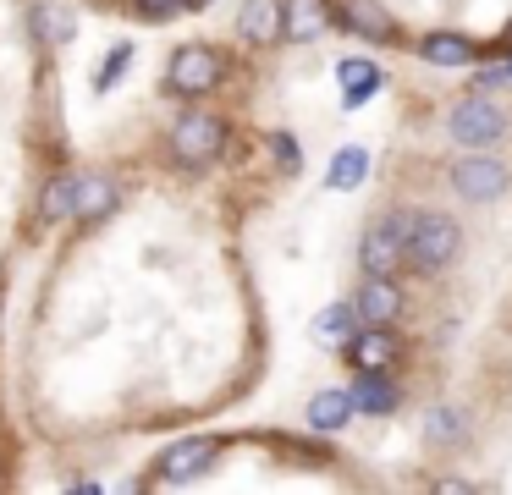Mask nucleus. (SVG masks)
Returning a JSON list of instances; mask_svg holds the SVG:
<instances>
[{
    "mask_svg": "<svg viewBox=\"0 0 512 495\" xmlns=\"http://www.w3.org/2000/svg\"><path fill=\"white\" fill-rule=\"evenodd\" d=\"M78 176H56L45 187V220H61V215H78Z\"/></svg>",
    "mask_w": 512,
    "mask_h": 495,
    "instance_id": "nucleus-20",
    "label": "nucleus"
},
{
    "mask_svg": "<svg viewBox=\"0 0 512 495\" xmlns=\"http://www.w3.org/2000/svg\"><path fill=\"white\" fill-rule=\"evenodd\" d=\"M501 77H512V61H507V66H501Z\"/></svg>",
    "mask_w": 512,
    "mask_h": 495,
    "instance_id": "nucleus-26",
    "label": "nucleus"
},
{
    "mask_svg": "<svg viewBox=\"0 0 512 495\" xmlns=\"http://www.w3.org/2000/svg\"><path fill=\"white\" fill-rule=\"evenodd\" d=\"M188 0H133V17H144V22H166L171 11H182Z\"/></svg>",
    "mask_w": 512,
    "mask_h": 495,
    "instance_id": "nucleus-21",
    "label": "nucleus"
},
{
    "mask_svg": "<svg viewBox=\"0 0 512 495\" xmlns=\"http://www.w3.org/2000/svg\"><path fill=\"white\" fill-rule=\"evenodd\" d=\"M270 149H276V160L287 165V171H298V138H292V132H276V138H270Z\"/></svg>",
    "mask_w": 512,
    "mask_h": 495,
    "instance_id": "nucleus-24",
    "label": "nucleus"
},
{
    "mask_svg": "<svg viewBox=\"0 0 512 495\" xmlns=\"http://www.w3.org/2000/svg\"><path fill=\"white\" fill-rule=\"evenodd\" d=\"M408 237H413V215L408 209H386V215L364 231V242H358V264H364V275H391V281H397L402 270H413Z\"/></svg>",
    "mask_w": 512,
    "mask_h": 495,
    "instance_id": "nucleus-1",
    "label": "nucleus"
},
{
    "mask_svg": "<svg viewBox=\"0 0 512 495\" xmlns=\"http://www.w3.org/2000/svg\"><path fill=\"white\" fill-rule=\"evenodd\" d=\"M419 55H424L430 66H468V61H474L468 39H457V33H424V39H419Z\"/></svg>",
    "mask_w": 512,
    "mask_h": 495,
    "instance_id": "nucleus-15",
    "label": "nucleus"
},
{
    "mask_svg": "<svg viewBox=\"0 0 512 495\" xmlns=\"http://www.w3.org/2000/svg\"><path fill=\"white\" fill-rule=\"evenodd\" d=\"M237 33H243L254 50L281 44V0H243V11H237Z\"/></svg>",
    "mask_w": 512,
    "mask_h": 495,
    "instance_id": "nucleus-10",
    "label": "nucleus"
},
{
    "mask_svg": "<svg viewBox=\"0 0 512 495\" xmlns=\"http://www.w3.org/2000/svg\"><path fill=\"white\" fill-rule=\"evenodd\" d=\"M507 182H512L507 165L490 160V154H468V160L452 165V187H457V198H468V204H490V198H501Z\"/></svg>",
    "mask_w": 512,
    "mask_h": 495,
    "instance_id": "nucleus-5",
    "label": "nucleus"
},
{
    "mask_svg": "<svg viewBox=\"0 0 512 495\" xmlns=\"http://www.w3.org/2000/svg\"><path fill=\"white\" fill-rule=\"evenodd\" d=\"M353 413H358L353 391H320V396L309 402V424H314V429H325V435H331V429H342Z\"/></svg>",
    "mask_w": 512,
    "mask_h": 495,
    "instance_id": "nucleus-13",
    "label": "nucleus"
},
{
    "mask_svg": "<svg viewBox=\"0 0 512 495\" xmlns=\"http://www.w3.org/2000/svg\"><path fill=\"white\" fill-rule=\"evenodd\" d=\"M463 435H468V424H463V413H452V407H435L430 424H424V440H430L435 451H452Z\"/></svg>",
    "mask_w": 512,
    "mask_h": 495,
    "instance_id": "nucleus-19",
    "label": "nucleus"
},
{
    "mask_svg": "<svg viewBox=\"0 0 512 495\" xmlns=\"http://www.w3.org/2000/svg\"><path fill=\"white\" fill-rule=\"evenodd\" d=\"M342 17H347V28H353V33H364V39H375V44H397V28L386 22V11H380V6H364V0H347V6H342Z\"/></svg>",
    "mask_w": 512,
    "mask_h": 495,
    "instance_id": "nucleus-14",
    "label": "nucleus"
},
{
    "mask_svg": "<svg viewBox=\"0 0 512 495\" xmlns=\"http://www.w3.org/2000/svg\"><path fill=\"white\" fill-rule=\"evenodd\" d=\"M215 451H221V440H210V435H204V440H182L177 451H166V457H160V468L149 473L144 484H182L188 473H199Z\"/></svg>",
    "mask_w": 512,
    "mask_h": 495,
    "instance_id": "nucleus-9",
    "label": "nucleus"
},
{
    "mask_svg": "<svg viewBox=\"0 0 512 495\" xmlns=\"http://www.w3.org/2000/svg\"><path fill=\"white\" fill-rule=\"evenodd\" d=\"M325 17H331L325 0H281V39H292V44L314 39L325 28Z\"/></svg>",
    "mask_w": 512,
    "mask_h": 495,
    "instance_id": "nucleus-12",
    "label": "nucleus"
},
{
    "mask_svg": "<svg viewBox=\"0 0 512 495\" xmlns=\"http://www.w3.org/2000/svg\"><path fill=\"white\" fill-rule=\"evenodd\" d=\"M336 77H342V99H347V105H364V99L380 88V66H369V61H342V66H336Z\"/></svg>",
    "mask_w": 512,
    "mask_h": 495,
    "instance_id": "nucleus-16",
    "label": "nucleus"
},
{
    "mask_svg": "<svg viewBox=\"0 0 512 495\" xmlns=\"http://www.w3.org/2000/svg\"><path fill=\"white\" fill-rule=\"evenodd\" d=\"M507 50H512V33H507Z\"/></svg>",
    "mask_w": 512,
    "mask_h": 495,
    "instance_id": "nucleus-27",
    "label": "nucleus"
},
{
    "mask_svg": "<svg viewBox=\"0 0 512 495\" xmlns=\"http://www.w3.org/2000/svg\"><path fill=\"white\" fill-rule=\"evenodd\" d=\"M221 83H226L221 50H210V44H188V50L171 55V72H166V88H171V94L199 99V94H210V88H221Z\"/></svg>",
    "mask_w": 512,
    "mask_h": 495,
    "instance_id": "nucleus-3",
    "label": "nucleus"
},
{
    "mask_svg": "<svg viewBox=\"0 0 512 495\" xmlns=\"http://www.w3.org/2000/svg\"><path fill=\"white\" fill-rule=\"evenodd\" d=\"M358 319H364V314H358V303H331L320 319H314V330H320V341H336V347H342V341L358 330Z\"/></svg>",
    "mask_w": 512,
    "mask_h": 495,
    "instance_id": "nucleus-18",
    "label": "nucleus"
},
{
    "mask_svg": "<svg viewBox=\"0 0 512 495\" xmlns=\"http://www.w3.org/2000/svg\"><path fill=\"white\" fill-rule=\"evenodd\" d=\"M221 143H226V127L210 110H182L177 127H171V149H177L182 160H215Z\"/></svg>",
    "mask_w": 512,
    "mask_h": 495,
    "instance_id": "nucleus-6",
    "label": "nucleus"
},
{
    "mask_svg": "<svg viewBox=\"0 0 512 495\" xmlns=\"http://www.w3.org/2000/svg\"><path fill=\"white\" fill-rule=\"evenodd\" d=\"M364 171H369V149H342L336 165L325 171V187H331V193H347V187L364 182Z\"/></svg>",
    "mask_w": 512,
    "mask_h": 495,
    "instance_id": "nucleus-17",
    "label": "nucleus"
},
{
    "mask_svg": "<svg viewBox=\"0 0 512 495\" xmlns=\"http://www.w3.org/2000/svg\"><path fill=\"white\" fill-rule=\"evenodd\" d=\"M457 253H463V231H457V220L441 215V209H419V215H413V237H408L413 270H419V275H441Z\"/></svg>",
    "mask_w": 512,
    "mask_h": 495,
    "instance_id": "nucleus-2",
    "label": "nucleus"
},
{
    "mask_svg": "<svg viewBox=\"0 0 512 495\" xmlns=\"http://www.w3.org/2000/svg\"><path fill=\"white\" fill-rule=\"evenodd\" d=\"M111 204V187L105 182H83L78 187V215H94V209H105Z\"/></svg>",
    "mask_w": 512,
    "mask_h": 495,
    "instance_id": "nucleus-22",
    "label": "nucleus"
},
{
    "mask_svg": "<svg viewBox=\"0 0 512 495\" xmlns=\"http://www.w3.org/2000/svg\"><path fill=\"white\" fill-rule=\"evenodd\" d=\"M353 303H358V314H364V325H397L402 308H408L391 275H364V286H358Z\"/></svg>",
    "mask_w": 512,
    "mask_h": 495,
    "instance_id": "nucleus-8",
    "label": "nucleus"
},
{
    "mask_svg": "<svg viewBox=\"0 0 512 495\" xmlns=\"http://www.w3.org/2000/svg\"><path fill=\"white\" fill-rule=\"evenodd\" d=\"M353 402H358V413L386 418V413H397V407H402V391L386 380V369H358V380H353Z\"/></svg>",
    "mask_w": 512,
    "mask_h": 495,
    "instance_id": "nucleus-11",
    "label": "nucleus"
},
{
    "mask_svg": "<svg viewBox=\"0 0 512 495\" xmlns=\"http://www.w3.org/2000/svg\"><path fill=\"white\" fill-rule=\"evenodd\" d=\"M446 127H452L457 143H468V149H485V143H501L507 138V110L490 105V99H463V105L446 116Z\"/></svg>",
    "mask_w": 512,
    "mask_h": 495,
    "instance_id": "nucleus-4",
    "label": "nucleus"
},
{
    "mask_svg": "<svg viewBox=\"0 0 512 495\" xmlns=\"http://www.w3.org/2000/svg\"><path fill=\"white\" fill-rule=\"evenodd\" d=\"M127 55H133V44H116V50H111V66H100V72H94V88H111L116 77H122V61H127Z\"/></svg>",
    "mask_w": 512,
    "mask_h": 495,
    "instance_id": "nucleus-23",
    "label": "nucleus"
},
{
    "mask_svg": "<svg viewBox=\"0 0 512 495\" xmlns=\"http://www.w3.org/2000/svg\"><path fill=\"white\" fill-rule=\"evenodd\" d=\"M199 6H210V0H188V11H199Z\"/></svg>",
    "mask_w": 512,
    "mask_h": 495,
    "instance_id": "nucleus-25",
    "label": "nucleus"
},
{
    "mask_svg": "<svg viewBox=\"0 0 512 495\" xmlns=\"http://www.w3.org/2000/svg\"><path fill=\"white\" fill-rule=\"evenodd\" d=\"M342 358L353 363V369H391V363L402 358V341L391 336L386 325H358L353 336L342 341Z\"/></svg>",
    "mask_w": 512,
    "mask_h": 495,
    "instance_id": "nucleus-7",
    "label": "nucleus"
}]
</instances>
